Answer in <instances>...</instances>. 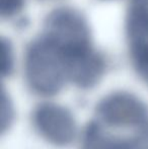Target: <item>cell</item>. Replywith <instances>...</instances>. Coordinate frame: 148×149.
I'll return each mask as SVG.
<instances>
[{"label":"cell","instance_id":"7a4b0ae2","mask_svg":"<svg viewBox=\"0 0 148 149\" xmlns=\"http://www.w3.org/2000/svg\"><path fill=\"white\" fill-rule=\"evenodd\" d=\"M43 35L53 42L65 59L92 49V40L86 18L74 8H56L46 17Z\"/></svg>","mask_w":148,"mask_h":149},{"label":"cell","instance_id":"ba28073f","mask_svg":"<svg viewBox=\"0 0 148 149\" xmlns=\"http://www.w3.org/2000/svg\"><path fill=\"white\" fill-rule=\"evenodd\" d=\"M14 120V109L9 96L6 94L5 90L2 91V132H5L11 126Z\"/></svg>","mask_w":148,"mask_h":149},{"label":"cell","instance_id":"277c9868","mask_svg":"<svg viewBox=\"0 0 148 149\" xmlns=\"http://www.w3.org/2000/svg\"><path fill=\"white\" fill-rule=\"evenodd\" d=\"M33 122L42 137L54 145H69L77 135L73 115L59 104L46 102L38 106L34 111Z\"/></svg>","mask_w":148,"mask_h":149},{"label":"cell","instance_id":"8992f818","mask_svg":"<svg viewBox=\"0 0 148 149\" xmlns=\"http://www.w3.org/2000/svg\"><path fill=\"white\" fill-rule=\"evenodd\" d=\"M126 30L132 65L139 76L148 84V31Z\"/></svg>","mask_w":148,"mask_h":149},{"label":"cell","instance_id":"5b68a950","mask_svg":"<svg viewBox=\"0 0 148 149\" xmlns=\"http://www.w3.org/2000/svg\"><path fill=\"white\" fill-rule=\"evenodd\" d=\"M82 149H148V122L130 136L109 134L101 124L91 122L84 131Z\"/></svg>","mask_w":148,"mask_h":149},{"label":"cell","instance_id":"3957f363","mask_svg":"<svg viewBox=\"0 0 148 149\" xmlns=\"http://www.w3.org/2000/svg\"><path fill=\"white\" fill-rule=\"evenodd\" d=\"M97 114L101 123L112 128H138L148 122L146 104L125 91L105 96L97 104Z\"/></svg>","mask_w":148,"mask_h":149},{"label":"cell","instance_id":"52a82bcc","mask_svg":"<svg viewBox=\"0 0 148 149\" xmlns=\"http://www.w3.org/2000/svg\"><path fill=\"white\" fill-rule=\"evenodd\" d=\"M14 69V54L8 40H1V71L3 76H9Z\"/></svg>","mask_w":148,"mask_h":149},{"label":"cell","instance_id":"9c48e42d","mask_svg":"<svg viewBox=\"0 0 148 149\" xmlns=\"http://www.w3.org/2000/svg\"><path fill=\"white\" fill-rule=\"evenodd\" d=\"M26 0H0V11L4 18H11L22 12Z\"/></svg>","mask_w":148,"mask_h":149},{"label":"cell","instance_id":"6da1fadb","mask_svg":"<svg viewBox=\"0 0 148 149\" xmlns=\"http://www.w3.org/2000/svg\"><path fill=\"white\" fill-rule=\"evenodd\" d=\"M24 75L28 86L45 96L58 93L69 81L63 53L44 35L26 48Z\"/></svg>","mask_w":148,"mask_h":149}]
</instances>
